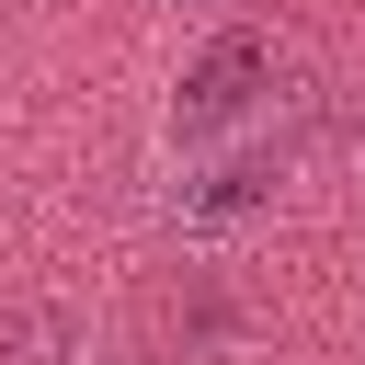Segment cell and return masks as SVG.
<instances>
[{
    "instance_id": "1",
    "label": "cell",
    "mask_w": 365,
    "mask_h": 365,
    "mask_svg": "<svg viewBox=\"0 0 365 365\" xmlns=\"http://www.w3.org/2000/svg\"><path fill=\"white\" fill-rule=\"evenodd\" d=\"M262 80H274V46H262V34H217V46L182 68V103H171V125H182V137H228V125L262 103Z\"/></svg>"
},
{
    "instance_id": "2",
    "label": "cell",
    "mask_w": 365,
    "mask_h": 365,
    "mask_svg": "<svg viewBox=\"0 0 365 365\" xmlns=\"http://www.w3.org/2000/svg\"><path fill=\"white\" fill-rule=\"evenodd\" d=\"M262 194H274V160H240V171L194 182V194H182V217H194V228H217V217H251Z\"/></svg>"
}]
</instances>
